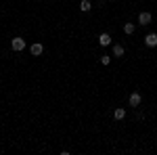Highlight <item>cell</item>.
Instances as JSON below:
<instances>
[{"label":"cell","instance_id":"6da1fadb","mask_svg":"<svg viewBox=\"0 0 157 155\" xmlns=\"http://www.w3.org/2000/svg\"><path fill=\"white\" fill-rule=\"evenodd\" d=\"M11 48L15 50V52H21V50L25 48V40H23L21 36H15V38L11 40Z\"/></svg>","mask_w":157,"mask_h":155},{"label":"cell","instance_id":"52a82bcc","mask_svg":"<svg viewBox=\"0 0 157 155\" xmlns=\"http://www.w3.org/2000/svg\"><path fill=\"white\" fill-rule=\"evenodd\" d=\"M124 55H126L124 44H113V57H124Z\"/></svg>","mask_w":157,"mask_h":155},{"label":"cell","instance_id":"277c9868","mask_svg":"<svg viewBox=\"0 0 157 155\" xmlns=\"http://www.w3.org/2000/svg\"><path fill=\"white\" fill-rule=\"evenodd\" d=\"M145 44H147L149 48H155V46H157V32L147 34V36H145Z\"/></svg>","mask_w":157,"mask_h":155},{"label":"cell","instance_id":"8992f818","mask_svg":"<svg viewBox=\"0 0 157 155\" xmlns=\"http://www.w3.org/2000/svg\"><path fill=\"white\" fill-rule=\"evenodd\" d=\"M111 42H113V40H111V36H109L107 32H105V34H101V36H98V44H101V46H109V44H111Z\"/></svg>","mask_w":157,"mask_h":155},{"label":"cell","instance_id":"30bf717a","mask_svg":"<svg viewBox=\"0 0 157 155\" xmlns=\"http://www.w3.org/2000/svg\"><path fill=\"white\" fill-rule=\"evenodd\" d=\"M134 29H136V25H134V23H124V34H126V36H132Z\"/></svg>","mask_w":157,"mask_h":155},{"label":"cell","instance_id":"3957f363","mask_svg":"<svg viewBox=\"0 0 157 155\" xmlns=\"http://www.w3.org/2000/svg\"><path fill=\"white\" fill-rule=\"evenodd\" d=\"M151 21H153V15H151V13H147V11L138 13V23L140 25H149Z\"/></svg>","mask_w":157,"mask_h":155},{"label":"cell","instance_id":"7c38bea8","mask_svg":"<svg viewBox=\"0 0 157 155\" xmlns=\"http://www.w3.org/2000/svg\"><path fill=\"white\" fill-rule=\"evenodd\" d=\"M109 2H115V0H109Z\"/></svg>","mask_w":157,"mask_h":155},{"label":"cell","instance_id":"7a4b0ae2","mask_svg":"<svg viewBox=\"0 0 157 155\" xmlns=\"http://www.w3.org/2000/svg\"><path fill=\"white\" fill-rule=\"evenodd\" d=\"M128 103H130V107H140V103H143V95H140V92H132L130 99H128Z\"/></svg>","mask_w":157,"mask_h":155},{"label":"cell","instance_id":"8fae6325","mask_svg":"<svg viewBox=\"0 0 157 155\" xmlns=\"http://www.w3.org/2000/svg\"><path fill=\"white\" fill-rule=\"evenodd\" d=\"M101 63H103V65H109V63H111V57H109V55H103V57H101Z\"/></svg>","mask_w":157,"mask_h":155},{"label":"cell","instance_id":"ba28073f","mask_svg":"<svg viewBox=\"0 0 157 155\" xmlns=\"http://www.w3.org/2000/svg\"><path fill=\"white\" fill-rule=\"evenodd\" d=\"M113 118L117 119V122H121V119L126 118V109H124V107H117L115 111H113Z\"/></svg>","mask_w":157,"mask_h":155},{"label":"cell","instance_id":"5b68a950","mask_svg":"<svg viewBox=\"0 0 157 155\" xmlns=\"http://www.w3.org/2000/svg\"><path fill=\"white\" fill-rule=\"evenodd\" d=\"M29 52H32V55H34V57H40V55H42V52H44V46H42V44H40V42H34V44H32V46H29Z\"/></svg>","mask_w":157,"mask_h":155},{"label":"cell","instance_id":"9c48e42d","mask_svg":"<svg viewBox=\"0 0 157 155\" xmlns=\"http://www.w3.org/2000/svg\"><path fill=\"white\" fill-rule=\"evenodd\" d=\"M90 9H92L90 0H80V11H82V13H88Z\"/></svg>","mask_w":157,"mask_h":155}]
</instances>
